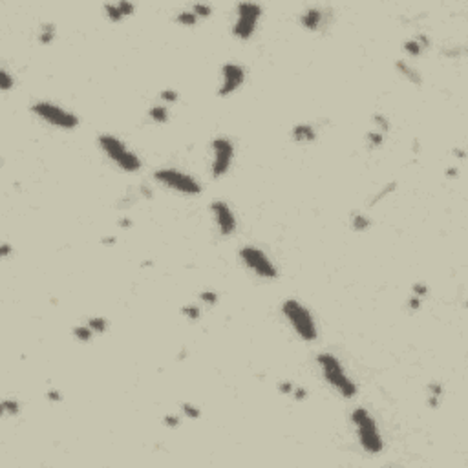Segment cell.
I'll use <instances>...</instances> for the list:
<instances>
[{
  "mask_svg": "<svg viewBox=\"0 0 468 468\" xmlns=\"http://www.w3.org/2000/svg\"><path fill=\"white\" fill-rule=\"evenodd\" d=\"M351 423L355 428L358 445L362 446L364 452L375 455L384 450V441H382V435L379 432L377 421L373 419V415L366 408L357 406L351 412Z\"/></svg>",
  "mask_w": 468,
  "mask_h": 468,
  "instance_id": "obj_1",
  "label": "cell"
},
{
  "mask_svg": "<svg viewBox=\"0 0 468 468\" xmlns=\"http://www.w3.org/2000/svg\"><path fill=\"white\" fill-rule=\"evenodd\" d=\"M99 148L106 154V157L112 161L115 167H119L123 172L128 174H135L139 172L143 163H141L139 156L134 150L126 147V143L123 139H119L117 135L112 134H101L97 137Z\"/></svg>",
  "mask_w": 468,
  "mask_h": 468,
  "instance_id": "obj_2",
  "label": "cell"
},
{
  "mask_svg": "<svg viewBox=\"0 0 468 468\" xmlns=\"http://www.w3.org/2000/svg\"><path fill=\"white\" fill-rule=\"evenodd\" d=\"M282 314L304 342H314L318 338V328L313 318V313L300 300L287 298L282 304Z\"/></svg>",
  "mask_w": 468,
  "mask_h": 468,
  "instance_id": "obj_3",
  "label": "cell"
},
{
  "mask_svg": "<svg viewBox=\"0 0 468 468\" xmlns=\"http://www.w3.org/2000/svg\"><path fill=\"white\" fill-rule=\"evenodd\" d=\"M316 364L322 370V375L328 380V384L336 390L344 399H353L357 395V384L350 379V375L346 373L342 362L336 358L333 353H320L316 355Z\"/></svg>",
  "mask_w": 468,
  "mask_h": 468,
  "instance_id": "obj_4",
  "label": "cell"
},
{
  "mask_svg": "<svg viewBox=\"0 0 468 468\" xmlns=\"http://www.w3.org/2000/svg\"><path fill=\"white\" fill-rule=\"evenodd\" d=\"M154 179L165 189L172 192H179L185 196H198L201 194V183L196 179L192 174H187L179 168H157L154 172Z\"/></svg>",
  "mask_w": 468,
  "mask_h": 468,
  "instance_id": "obj_5",
  "label": "cell"
},
{
  "mask_svg": "<svg viewBox=\"0 0 468 468\" xmlns=\"http://www.w3.org/2000/svg\"><path fill=\"white\" fill-rule=\"evenodd\" d=\"M31 113L48 125L61 130H75L79 126V117L63 106L53 105L49 101H37L31 105Z\"/></svg>",
  "mask_w": 468,
  "mask_h": 468,
  "instance_id": "obj_6",
  "label": "cell"
},
{
  "mask_svg": "<svg viewBox=\"0 0 468 468\" xmlns=\"http://www.w3.org/2000/svg\"><path fill=\"white\" fill-rule=\"evenodd\" d=\"M264 9L256 2H240L236 6V19L232 22V35L240 41H249L260 24Z\"/></svg>",
  "mask_w": 468,
  "mask_h": 468,
  "instance_id": "obj_7",
  "label": "cell"
},
{
  "mask_svg": "<svg viewBox=\"0 0 468 468\" xmlns=\"http://www.w3.org/2000/svg\"><path fill=\"white\" fill-rule=\"evenodd\" d=\"M240 260L251 273H254L258 278L274 280L278 276V269L273 264V260L267 256L256 245H244L240 249Z\"/></svg>",
  "mask_w": 468,
  "mask_h": 468,
  "instance_id": "obj_8",
  "label": "cell"
},
{
  "mask_svg": "<svg viewBox=\"0 0 468 468\" xmlns=\"http://www.w3.org/2000/svg\"><path fill=\"white\" fill-rule=\"evenodd\" d=\"M210 152H212V159H210V174L212 178H223L232 167V159H234V143L225 135H216L212 143H210Z\"/></svg>",
  "mask_w": 468,
  "mask_h": 468,
  "instance_id": "obj_9",
  "label": "cell"
},
{
  "mask_svg": "<svg viewBox=\"0 0 468 468\" xmlns=\"http://www.w3.org/2000/svg\"><path fill=\"white\" fill-rule=\"evenodd\" d=\"M220 75H222V81L218 84V95L220 97H229L232 93H236L242 86L245 84V79H247V71L242 64L238 63H225L220 70Z\"/></svg>",
  "mask_w": 468,
  "mask_h": 468,
  "instance_id": "obj_10",
  "label": "cell"
},
{
  "mask_svg": "<svg viewBox=\"0 0 468 468\" xmlns=\"http://www.w3.org/2000/svg\"><path fill=\"white\" fill-rule=\"evenodd\" d=\"M210 214H212V220L216 223V229L222 236H231L232 232L236 231L238 222L236 216L232 209L229 207L227 201H222V200H214L210 203Z\"/></svg>",
  "mask_w": 468,
  "mask_h": 468,
  "instance_id": "obj_11",
  "label": "cell"
},
{
  "mask_svg": "<svg viewBox=\"0 0 468 468\" xmlns=\"http://www.w3.org/2000/svg\"><path fill=\"white\" fill-rule=\"evenodd\" d=\"M329 11L326 7L320 6H311L308 7L304 13L300 15V26L308 31H320V28H324L326 19L329 17Z\"/></svg>",
  "mask_w": 468,
  "mask_h": 468,
  "instance_id": "obj_12",
  "label": "cell"
},
{
  "mask_svg": "<svg viewBox=\"0 0 468 468\" xmlns=\"http://www.w3.org/2000/svg\"><path fill=\"white\" fill-rule=\"evenodd\" d=\"M291 137L298 145H309V143L316 141V128L309 123H298V125L293 126Z\"/></svg>",
  "mask_w": 468,
  "mask_h": 468,
  "instance_id": "obj_13",
  "label": "cell"
},
{
  "mask_svg": "<svg viewBox=\"0 0 468 468\" xmlns=\"http://www.w3.org/2000/svg\"><path fill=\"white\" fill-rule=\"evenodd\" d=\"M395 68L399 70V73L402 75V77L406 79V81H410L412 84H415V86H419L421 83H423V77H421V73L417 68H413L412 64L408 63V61H397L395 63Z\"/></svg>",
  "mask_w": 468,
  "mask_h": 468,
  "instance_id": "obj_14",
  "label": "cell"
},
{
  "mask_svg": "<svg viewBox=\"0 0 468 468\" xmlns=\"http://www.w3.org/2000/svg\"><path fill=\"white\" fill-rule=\"evenodd\" d=\"M55 37H57V24L55 22H44V24H41V28H39V35H37L39 44L48 46V44H51V42L55 41Z\"/></svg>",
  "mask_w": 468,
  "mask_h": 468,
  "instance_id": "obj_15",
  "label": "cell"
},
{
  "mask_svg": "<svg viewBox=\"0 0 468 468\" xmlns=\"http://www.w3.org/2000/svg\"><path fill=\"white\" fill-rule=\"evenodd\" d=\"M371 227V220L364 212H355L351 214V229L355 232H366Z\"/></svg>",
  "mask_w": 468,
  "mask_h": 468,
  "instance_id": "obj_16",
  "label": "cell"
},
{
  "mask_svg": "<svg viewBox=\"0 0 468 468\" xmlns=\"http://www.w3.org/2000/svg\"><path fill=\"white\" fill-rule=\"evenodd\" d=\"M168 108L167 105H163V103H159V105H154L150 110H148V117L152 119L154 123H157V125H165L168 121Z\"/></svg>",
  "mask_w": 468,
  "mask_h": 468,
  "instance_id": "obj_17",
  "label": "cell"
},
{
  "mask_svg": "<svg viewBox=\"0 0 468 468\" xmlns=\"http://www.w3.org/2000/svg\"><path fill=\"white\" fill-rule=\"evenodd\" d=\"M105 15L106 19L110 22H121L123 19H126L125 13L121 11V6H119V2H113V4H105Z\"/></svg>",
  "mask_w": 468,
  "mask_h": 468,
  "instance_id": "obj_18",
  "label": "cell"
},
{
  "mask_svg": "<svg viewBox=\"0 0 468 468\" xmlns=\"http://www.w3.org/2000/svg\"><path fill=\"white\" fill-rule=\"evenodd\" d=\"M200 21L198 17H196L194 13H192V9H183V11H179V13L176 15V22L179 24V26H185V28H192V26H196V22Z\"/></svg>",
  "mask_w": 468,
  "mask_h": 468,
  "instance_id": "obj_19",
  "label": "cell"
},
{
  "mask_svg": "<svg viewBox=\"0 0 468 468\" xmlns=\"http://www.w3.org/2000/svg\"><path fill=\"white\" fill-rule=\"evenodd\" d=\"M441 395H443V386L439 382H430L428 384V404L432 408H437L441 401Z\"/></svg>",
  "mask_w": 468,
  "mask_h": 468,
  "instance_id": "obj_20",
  "label": "cell"
},
{
  "mask_svg": "<svg viewBox=\"0 0 468 468\" xmlns=\"http://www.w3.org/2000/svg\"><path fill=\"white\" fill-rule=\"evenodd\" d=\"M86 324L90 326V329L95 335H103V333H106V329H108V320H106L105 316H91V318L86 320Z\"/></svg>",
  "mask_w": 468,
  "mask_h": 468,
  "instance_id": "obj_21",
  "label": "cell"
},
{
  "mask_svg": "<svg viewBox=\"0 0 468 468\" xmlns=\"http://www.w3.org/2000/svg\"><path fill=\"white\" fill-rule=\"evenodd\" d=\"M93 335H95V333L91 331L88 324H83V326H75V328H73V336L77 338L79 342H91Z\"/></svg>",
  "mask_w": 468,
  "mask_h": 468,
  "instance_id": "obj_22",
  "label": "cell"
},
{
  "mask_svg": "<svg viewBox=\"0 0 468 468\" xmlns=\"http://www.w3.org/2000/svg\"><path fill=\"white\" fill-rule=\"evenodd\" d=\"M0 410H2L4 415L15 417V415H19V412H21V404H19V401H15V399H4L2 404H0Z\"/></svg>",
  "mask_w": 468,
  "mask_h": 468,
  "instance_id": "obj_23",
  "label": "cell"
},
{
  "mask_svg": "<svg viewBox=\"0 0 468 468\" xmlns=\"http://www.w3.org/2000/svg\"><path fill=\"white\" fill-rule=\"evenodd\" d=\"M15 86V77L11 75V71L7 68H0V90L2 91H9Z\"/></svg>",
  "mask_w": 468,
  "mask_h": 468,
  "instance_id": "obj_24",
  "label": "cell"
},
{
  "mask_svg": "<svg viewBox=\"0 0 468 468\" xmlns=\"http://www.w3.org/2000/svg\"><path fill=\"white\" fill-rule=\"evenodd\" d=\"M402 49H404L406 55L410 57H419L421 53H423V46H421L419 42H417V39H408V41H404V44H402Z\"/></svg>",
  "mask_w": 468,
  "mask_h": 468,
  "instance_id": "obj_25",
  "label": "cell"
},
{
  "mask_svg": "<svg viewBox=\"0 0 468 468\" xmlns=\"http://www.w3.org/2000/svg\"><path fill=\"white\" fill-rule=\"evenodd\" d=\"M190 9H192V13H194L198 19H209L210 15H212V6H210V4H205V2H196V4L190 6Z\"/></svg>",
  "mask_w": 468,
  "mask_h": 468,
  "instance_id": "obj_26",
  "label": "cell"
},
{
  "mask_svg": "<svg viewBox=\"0 0 468 468\" xmlns=\"http://www.w3.org/2000/svg\"><path fill=\"white\" fill-rule=\"evenodd\" d=\"M181 313H183V316H185L187 320L196 322V320H200V316H201V309L198 308L196 304H189V306H183Z\"/></svg>",
  "mask_w": 468,
  "mask_h": 468,
  "instance_id": "obj_27",
  "label": "cell"
},
{
  "mask_svg": "<svg viewBox=\"0 0 468 468\" xmlns=\"http://www.w3.org/2000/svg\"><path fill=\"white\" fill-rule=\"evenodd\" d=\"M366 141H368V145H370L371 148L382 147V143H384V134L379 132V130H371V132L366 134Z\"/></svg>",
  "mask_w": 468,
  "mask_h": 468,
  "instance_id": "obj_28",
  "label": "cell"
},
{
  "mask_svg": "<svg viewBox=\"0 0 468 468\" xmlns=\"http://www.w3.org/2000/svg\"><path fill=\"white\" fill-rule=\"evenodd\" d=\"M181 410H183V415H187L189 419H200V417H201L200 406L192 404V402H183Z\"/></svg>",
  "mask_w": 468,
  "mask_h": 468,
  "instance_id": "obj_29",
  "label": "cell"
},
{
  "mask_svg": "<svg viewBox=\"0 0 468 468\" xmlns=\"http://www.w3.org/2000/svg\"><path fill=\"white\" fill-rule=\"evenodd\" d=\"M373 123H375V130H379V132L386 134L390 130V121H388V117L382 115V113H375V115H373Z\"/></svg>",
  "mask_w": 468,
  "mask_h": 468,
  "instance_id": "obj_30",
  "label": "cell"
},
{
  "mask_svg": "<svg viewBox=\"0 0 468 468\" xmlns=\"http://www.w3.org/2000/svg\"><path fill=\"white\" fill-rule=\"evenodd\" d=\"M200 300H201L203 304H207V306H214V304L220 300V294H218L216 291H212V289H207V291H201V293H200Z\"/></svg>",
  "mask_w": 468,
  "mask_h": 468,
  "instance_id": "obj_31",
  "label": "cell"
},
{
  "mask_svg": "<svg viewBox=\"0 0 468 468\" xmlns=\"http://www.w3.org/2000/svg\"><path fill=\"white\" fill-rule=\"evenodd\" d=\"M412 294L413 296H417V298H421V300H424V296L428 294V286L424 284V282H417V284H413Z\"/></svg>",
  "mask_w": 468,
  "mask_h": 468,
  "instance_id": "obj_32",
  "label": "cell"
},
{
  "mask_svg": "<svg viewBox=\"0 0 468 468\" xmlns=\"http://www.w3.org/2000/svg\"><path fill=\"white\" fill-rule=\"evenodd\" d=\"M395 189H397V183H395V181L388 183V185H386L384 189L380 190V192H377V194H375V198H373V200H371V203H377L379 200H384L386 196H388V194H391V192H393V190H395Z\"/></svg>",
  "mask_w": 468,
  "mask_h": 468,
  "instance_id": "obj_33",
  "label": "cell"
},
{
  "mask_svg": "<svg viewBox=\"0 0 468 468\" xmlns=\"http://www.w3.org/2000/svg\"><path fill=\"white\" fill-rule=\"evenodd\" d=\"M178 91L176 90H170V88H167V90H163L161 91V101H163V105L165 103H176L178 101Z\"/></svg>",
  "mask_w": 468,
  "mask_h": 468,
  "instance_id": "obj_34",
  "label": "cell"
},
{
  "mask_svg": "<svg viewBox=\"0 0 468 468\" xmlns=\"http://www.w3.org/2000/svg\"><path fill=\"white\" fill-rule=\"evenodd\" d=\"M163 423H165L168 428H178L179 426V417H178L176 413H168V415L163 417Z\"/></svg>",
  "mask_w": 468,
  "mask_h": 468,
  "instance_id": "obj_35",
  "label": "cell"
},
{
  "mask_svg": "<svg viewBox=\"0 0 468 468\" xmlns=\"http://www.w3.org/2000/svg\"><path fill=\"white\" fill-rule=\"evenodd\" d=\"M278 390L284 393V395H289L291 397V393H293V390H294V384L291 382V380H282L278 384Z\"/></svg>",
  "mask_w": 468,
  "mask_h": 468,
  "instance_id": "obj_36",
  "label": "cell"
},
{
  "mask_svg": "<svg viewBox=\"0 0 468 468\" xmlns=\"http://www.w3.org/2000/svg\"><path fill=\"white\" fill-rule=\"evenodd\" d=\"M119 6H121V11L125 13V17H130V15H134V11H135V6H134L132 2H126V0H121Z\"/></svg>",
  "mask_w": 468,
  "mask_h": 468,
  "instance_id": "obj_37",
  "label": "cell"
},
{
  "mask_svg": "<svg viewBox=\"0 0 468 468\" xmlns=\"http://www.w3.org/2000/svg\"><path fill=\"white\" fill-rule=\"evenodd\" d=\"M291 397L296 399V401H304V399L308 397V390H306V388H302V386H294Z\"/></svg>",
  "mask_w": 468,
  "mask_h": 468,
  "instance_id": "obj_38",
  "label": "cell"
},
{
  "mask_svg": "<svg viewBox=\"0 0 468 468\" xmlns=\"http://www.w3.org/2000/svg\"><path fill=\"white\" fill-rule=\"evenodd\" d=\"M46 397H48V401H51V402H61V401H63V393L59 390H49Z\"/></svg>",
  "mask_w": 468,
  "mask_h": 468,
  "instance_id": "obj_39",
  "label": "cell"
},
{
  "mask_svg": "<svg viewBox=\"0 0 468 468\" xmlns=\"http://www.w3.org/2000/svg\"><path fill=\"white\" fill-rule=\"evenodd\" d=\"M408 306H410V309H413V311H417V309H421V306H423V300L421 298H417V296H410V300H408Z\"/></svg>",
  "mask_w": 468,
  "mask_h": 468,
  "instance_id": "obj_40",
  "label": "cell"
},
{
  "mask_svg": "<svg viewBox=\"0 0 468 468\" xmlns=\"http://www.w3.org/2000/svg\"><path fill=\"white\" fill-rule=\"evenodd\" d=\"M9 254H11V245L7 244V242H4V244L0 245V256H2V258H7Z\"/></svg>",
  "mask_w": 468,
  "mask_h": 468,
  "instance_id": "obj_41",
  "label": "cell"
},
{
  "mask_svg": "<svg viewBox=\"0 0 468 468\" xmlns=\"http://www.w3.org/2000/svg\"><path fill=\"white\" fill-rule=\"evenodd\" d=\"M119 225H121V227H125V229H126V227H132V220H128V218H123V220L119 222Z\"/></svg>",
  "mask_w": 468,
  "mask_h": 468,
  "instance_id": "obj_42",
  "label": "cell"
}]
</instances>
